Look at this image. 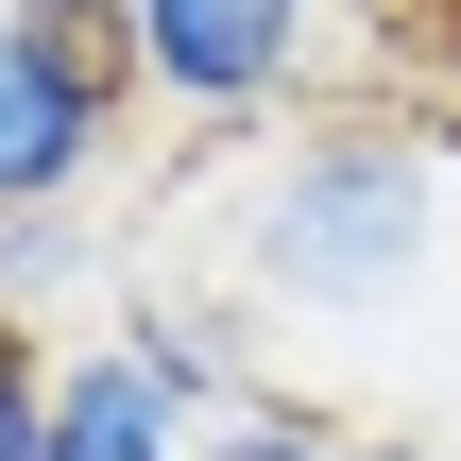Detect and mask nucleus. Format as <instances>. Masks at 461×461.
Masks as SVG:
<instances>
[{"label":"nucleus","instance_id":"f257e3e1","mask_svg":"<svg viewBox=\"0 0 461 461\" xmlns=\"http://www.w3.org/2000/svg\"><path fill=\"white\" fill-rule=\"evenodd\" d=\"M445 222H461V137L428 120H376V103H325L291 120L240 205H222V291L257 325H376L445 274Z\"/></svg>","mask_w":461,"mask_h":461},{"label":"nucleus","instance_id":"f03ea898","mask_svg":"<svg viewBox=\"0 0 461 461\" xmlns=\"http://www.w3.org/2000/svg\"><path fill=\"white\" fill-rule=\"evenodd\" d=\"M103 34H120L137 103H171V120H205V137H240V120H325V103L359 86V51H376L359 0H103Z\"/></svg>","mask_w":461,"mask_h":461},{"label":"nucleus","instance_id":"7ed1b4c3","mask_svg":"<svg viewBox=\"0 0 461 461\" xmlns=\"http://www.w3.org/2000/svg\"><path fill=\"white\" fill-rule=\"evenodd\" d=\"M120 120H137L120 34L51 17V0H0V222L17 205H86L120 171Z\"/></svg>","mask_w":461,"mask_h":461},{"label":"nucleus","instance_id":"20e7f679","mask_svg":"<svg viewBox=\"0 0 461 461\" xmlns=\"http://www.w3.org/2000/svg\"><path fill=\"white\" fill-rule=\"evenodd\" d=\"M205 428H222V411H205L154 342L103 325V342L51 359V445H34V461H205Z\"/></svg>","mask_w":461,"mask_h":461},{"label":"nucleus","instance_id":"39448f33","mask_svg":"<svg viewBox=\"0 0 461 461\" xmlns=\"http://www.w3.org/2000/svg\"><path fill=\"white\" fill-rule=\"evenodd\" d=\"M86 274H103L86 205H17V222H0V308H17V325H51V308H68Z\"/></svg>","mask_w":461,"mask_h":461},{"label":"nucleus","instance_id":"423d86ee","mask_svg":"<svg viewBox=\"0 0 461 461\" xmlns=\"http://www.w3.org/2000/svg\"><path fill=\"white\" fill-rule=\"evenodd\" d=\"M325 445H342V428H325V411H291V393H240V411L205 428V461H325Z\"/></svg>","mask_w":461,"mask_h":461},{"label":"nucleus","instance_id":"0eeeda50","mask_svg":"<svg viewBox=\"0 0 461 461\" xmlns=\"http://www.w3.org/2000/svg\"><path fill=\"white\" fill-rule=\"evenodd\" d=\"M34 445H51V342L0 308V461H34Z\"/></svg>","mask_w":461,"mask_h":461},{"label":"nucleus","instance_id":"6e6552de","mask_svg":"<svg viewBox=\"0 0 461 461\" xmlns=\"http://www.w3.org/2000/svg\"><path fill=\"white\" fill-rule=\"evenodd\" d=\"M325 461H428V445H393V428H342V445H325Z\"/></svg>","mask_w":461,"mask_h":461},{"label":"nucleus","instance_id":"1a4fd4ad","mask_svg":"<svg viewBox=\"0 0 461 461\" xmlns=\"http://www.w3.org/2000/svg\"><path fill=\"white\" fill-rule=\"evenodd\" d=\"M51 17H103V0H51Z\"/></svg>","mask_w":461,"mask_h":461}]
</instances>
